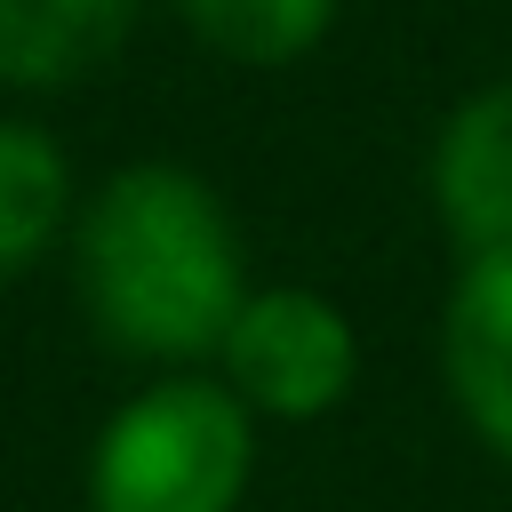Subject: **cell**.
Masks as SVG:
<instances>
[{"mask_svg": "<svg viewBox=\"0 0 512 512\" xmlns=\"http://www.w3.org/2000/svg\"><path fill=\"white\" fill-rule=\"evenodd\" d=\"M72 288L112 352L192 368L224 352L248 304V256L208 176L184 160H128L72 216Z\"/></svg>", "mask_w": 512, "mask_h": 512, "instance_id": "obj_1", "label": "cell"}, {"mask_svg": "<svg viewBox=\"0 0 512 512\" xmlns=\"http://www.w3.org/2000/svg\"><path fill=\"white\" fill-rule=\"evenodd\" d=\"M256 408L216 376H160L88 448V512H240Z\"/></svg>", "mask_w": 512, "mask_h": 512, "instance_id": "obj_2", "label": "cell"}, {"mask_svg": "<svg viewBox=\"0 0 512 512\" xmlns=\"http://www.w3.org/2000/svg\"><path fill=\"white\" fill-rule=\"evenodd\" d=\"M216 360H224V384L256 416L320 424L360 376V336L344 304H328L320 288H248Z\"/></svg>", "mask_w": 512, "mask_h": 512, "instance_id": "obj_3", "label": "cell"}, {"mask_svg": "<svg viewBox=\"0 0 512 512\" xmlns=\"http://www.w3.org/2000/svg\"><path fill=\"white\" fill-rule=\"evenodd\" d=\"M432 208L464 256L512 248V80L472 88L432 144Z\"/></svg>", "mask_w": 512, "mask_h": 512, "instance_id": "obj_4", "label": "cell"}, {"mask_svg": "<svg viewBox=\"0 0 512 512\" xmlns=\"http://www.w3.org/2000/svg\"><path fill=\"white\" fill-rule=\"evenodd\" d=\"M440 360L464 424L512 464V248L464 256L448 320H440Z\"/></svg>", "mask_w": 512, "mask_h": 512, "instance_id": "obj_5", "label": "cell"}, {"mask_svg": "<svg viewBox=\"0 0 512 512\" xmlns=\"http://www.w3.org/2000/svg\"><path fill=\"white\" fill-rule=\"evenodd\" d=\"M144 0H0V88H72L112 64Z\"/></svg>", "mask_w": 512, "mask_h": 512, "instance_id": "obj_6", "label": "cell"}, {"mask_svg": "<svg viewBox=\"0 0 512 512\" xmlns=\"http://www.w3.org/2000/svg\"><path fill=\"white\" fill-rule=\"evenodd\" d=\"M72 232V160L48 128L0 120V280L40 264Z\"/></svg>", "mask_w": 512, "mask_h": 512, "instance_id": "obj_7", "label": "cell"}, {"mask_svg": "<svg viewBox=\"0 0 512 512\" xmlns=\"http://www.w3.org/2000/svg\"><path fill=\"white\" fill-rule=\"evenodd\" d=\"M200 48L232 56V64H296L328 40L336 0H168Z\"/></svg>", "mask_w": 512, "mask_h": 512, "instance_id": "obj_8", "label": "cell"}]
</instances>
